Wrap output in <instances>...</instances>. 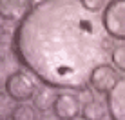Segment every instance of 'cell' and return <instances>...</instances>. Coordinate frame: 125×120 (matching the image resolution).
<instances>
[{
	"instance_id": "30bf717a",
	"label": "cell",
	"mask_w": 125,
	"mask_h": 120,
	"mask_svg": "<svg viewBox=\"0 0 125 120\" xmlns=\"http://www.w3.org/2000/svg\"><path fill=\"white\" fill-rule=\"evenodd\" d=\"M38 115H36V109H34V106L31 104H16L15 106V111H13V117L11 120H36Z\"/></svg>"
},
{
	"instance_id": "3957f363",
	"label": "cell",
	"mask_w": 125,
	"mask_h": 120,
	"mask_svg": "<svg viewBox=\"0 0 125 120\" xmlns=\"http://www.w3.org/2000/svg\"><path fill=\"white\" fill-rule=\"evenodd\" d=\"M4 87H6V93L13 98V100L18 102V104H22V102L33 100L38 85H36L34 76L29 71L16 69V71H13L11 75L7 76Z\"/></svg>"
},
{
	"instance_id": "5bb4252c",
	"label": "cell",
	"mask_w": 125,
	"mask_h": 120,
	"mask_svg": "<svg viewBox=\"0 0 125 120\" xmlns=\"http://www.w3.org/2000/svg\"><path fill=\"white\" fill-rule=\"evenodd\" d=\"M9 64H7V58L4 57V55H0V87L2 85H6V80L7 76H9Z\"/></svg>"
},
{
	"instance_id": "7a4b0ae2",
	"label": "cell",
	"mask_w": 125,
	"mask_h": 120,
	"mask_svg": "<svg viewBox=\"0 0 125 120\" xmlns=\"http://www.w3.org/2000/svg\"><path fill=\"white\" fill-rule=\"evenodd\" d=\"M102 25L107 36L125 42V0H109L102 11Z\"/></svg>"
},
{
	"instance_id": "277c9868",
	"label": "cell",
	"mask_w": 125,
	"mask_h": 120,
	"mask_svg": "<svg viewBox=\"0 0 125 120\" xmlns=\"http://www.w3.org/2000/svg\"><path fill=\"white\" fill-rule=\"evenodd\" d=\"M51 111L60 120H76L78 117H82V100L73 91H62L54 98Z\"/></svg>"
},
{
	"instance_id": "ba28073f",
	"label": "cell",
	"mask_w": 125,
	"mask_h": 120,
	"mask_svg": "<svg viewBox=\"0 0 125 120\" xmlns=\"http://www.w3.org/2000/svg\"><path fill=\"white\" fill-rule=\"evenodd\" d=\"M54 91L56 89L49 87V85H38L36 93L33 96V106L34 109H38L40 113H47V109H53V104H54Z\"/></svg>"
},
{
	"instance_id": "9c48e42d",
	"label": "cell",
	"mask_w": 125,
	"mask_h": 120,
	"mask_svg": "<svg viewBox=\"0 0 125 120\" xmlns=\"http://www.w3.org/2000/svg\"><path fill=\"white\" fill-rule=\"evenodd\" d=\"M105 117H107L105 104L96 98H91L82 106V118L83 120H105Z\"/></svg>"
},
{
	"instance_id": "4fadbf2b",
	"label": "cell",
	"mask_w": 125,
	"mask_h": 120,
	"mask_svg": "<svg viewBox=\"0 0 125 120\" xmlns=\"http://www.w3.org/2000/svg\"><path fill=\"white\" fill-rule=\"evenodd\" d=\"M82 4V7H83L87 13H91V15H96V13H100L105 9L107 6V0H78Z\"/></svg>"
},
{
	"instance_id": "9a60e30c",
	"label": "cell",
	"mask_w": 125,
	"mask_h": 120,
	"mask_svg": "<svg viewBox=\"0 0 125 120\" xmlns=\"http://www.w3.org/2000/svg\"><path fill=\"white\" fill-rule=\"evenodd\" d=\"M36 120H60V118L54 117V113H40Z\"/></svg>"
},
{
	"instance_id": "2e32d148",
	"label": "cell",
	"mask_w": 125,
	"mask_h": 120,
	"mask_svg": "<svg viewBox=\"0 0 125 120\" xmlns=\"http://www.w3.org/2000/svg\"><path fill=\"white\" fill-rule=\"evenodd\" d=\"M25 2H36V0H25Z\"/></svg>"
},
{
	"instance_id": "52a82bcc",
	"label": "cell",
	"mask_w": 125,
	"mask_h": 120,
	"mask_svg": "<svg viewBox=\"0 0 125 120\" xmlns=\"http://www.w3.org/2000/svg\"><path fill=\"white\" fill-rule=\"evenodd\" d=\"M29 11L25 0H0V18L7 22H20Z\"/></svg>"
},
{
	"instance_id": "5b68a950",
	"label": "cell",
	"mask_w": 125,
	"mask_h": 120,
	"mask_svg": "<svg viewBox=\"0 0 125 120\" xmlns=\"http://www.w3.org/2000/svg\"><path fill=\"white\" fill-rule=\"evenodd\" d=\"M122 80L120 73L116 67H113L111 64H102V66L94 67L91 76H89V85L94 89L96 93H109L113 91V87Z\"/></svg>"
},
{
	"instance_id": "6da1fadb",
	"label": "cell",
	"mask_w": 125,
	"mask_h": 120,
	"mask_svg": "<svg viewBox=\"0 0 125 120\" xmlns=\"http://www.w3.org/2000/svg\"><path fill=\"white\" fill-rule=\"evenodd\" d=\"M111 40L78 0H40L15 27L11 51L44 85L85 91L93 69L111 58Z\"/></svg>"
},
{
	"instance_id": "8fae6325",
	"label": "cell",
	"mask_w": 125,
	"mask_h": 120,
	"mask_svg": "<svg viewBox=\"0 0 125 120\" xmlns=\"http://www.w3.org/2000/svg\"><path fill=\"white\" fill-rule=\"evenodd\" d=\"M15 100L7 93L0 91V120H11L13 111H15Z\"/></svg>"
},
{
	"instance_id": "8992f818",
	"label": "cell",
	"mask_w": 125,
	"mask_h": 120,
	"mask_svg": "<svg viewBox=\"0 0 125 120\" xmlns=\"http://www.w3.org/2000/svg\"><path fill=\"white\" fill-rule=\"evenodd\" d=\"M107 113L111 120H125V78L107 93Z\"/></svg>"
},
{
	"instance_id": "7c38bea8",
	"label": "cell",
	"mask_w": 125,
	"mask_h": 120,
	"mask_svg": "<svg viewBox=\"0 0 125 120\" xmlns=\"http://www.w3.org/2000/svg\"><path fill=\"white\" fill-rule=\"evenodd\" d=\"M111 60L116 66V69L125 73V44H118L114 46L113 53H111Z\"/></svg>"
}]
</instances>
